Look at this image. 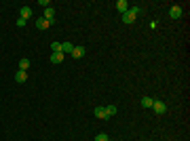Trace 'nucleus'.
Wrapping results in <instances>:
<instances>
[{"label": "nucleus", "instance_id": "dca6fc26", "mask_svg": "<svg viewBox=\"0 0 190 141\" xmlns=\"http://www.w3.org/2000/svg\"><path fill=\"white\" fill-rule=\"evenodd\" d=\"M51 51H53V53L61 51V44H59V42H51Z\"/></svg>", "mask_w": 190, "mask_h": 141}, {"label": "nucleus", "instance_id": "f3484780", "mask_svg": "<svg viewBox=\"0 0 190 141\" xmlns=\"http://www.w3.org/2000/svg\"><path fill=\"white\" fill-rule=\"evenodd\" d=\"M95 141H110V139H108V135H106V133H99V135L95 137Z\"/></svg>", "mask_w": 190, "mask_h": 141}, {"label": "nucleus", "instance_id": "2eb2a0df", "mask_svg": "<svg viewBox=\"0 0 190 141\" xmlns=\"http://www.w3.org/2000/svg\"><path fill=\"white\" fill-rule=\"evenodd\" d=\"M133 21H135L133 15H129V13H125V15H123V23H133Z\"/></svg>", "mask_w": 190, "mask_h": 141}, {"label": "nucleus", "instance_id": "9b49d317", "mask_svg": "<svg viewBox=\"0 0 190 141\" xmlns=\"http://www.w3.org/2000/svg\"><path fill=\"white\" fill-rule=\"evenodd\" d=\"M95 116H97V118H101V120H104V118H108V116H106V107H95Z\"/></svg>", "mask_w": 190, "mask_h": 141}, {"label": "nucleus", "instance_id": "4468645a", "mask_svg": "<svg viewBox=\"0 0 190 141\" xmlns=\"http://www.w3.org/2000/svg\"><path fill=\"white\" fill-rule=\"evenodd\" d=\"M114 114H116V106H108V107H106V116H108V118L114 116Z\"/></svg>", "mask_w": 190, "mask_h": 141}, {"label": "nucleus", "instance_id": "a211bd4d", "mask_svg": "<svg viewBox=\"0 0 190 141\" xmlns=\"http://www.w3.org/2000/svg\"><path fill=\"white\" fill-rule=\"evenodd\" d=\"M25 23H28V21H25V19H21V17L17 19V25H19V28H23V25H25Z\"/></svg>", "mask_w": 190, "mask_h": 141}, {"label": "nucleus", "instance_id": "0eeeda50", "mask_svg": "<svg viewBox=\"0 0 190 141\" xmlns=\"http://www.w3.org/2000/svg\"><path fill=\"white\" fill-rule=\"evenodd\" d=\"M30 17H32V9H30V6H21V19L28 21Z\"/></svg>", "mask_w": 190, "mask_h": 141}, {"label": "nucleus", "instance_id": "6e6552de", "mask_svg": "<svg viewBox=\"0 0 190 141\" xmlns=\"http://www.w3.org/2000/svg\"><path fill=\"white\" fill-rule=\"evenodd\" d=\"M53 17H55V11H53V6H49V9H44V19L53 23Z\"/></svg>", "mask_w": 190, "mask_h": 141}, {"label": "nucleus", "instance_id": "39448f33", "mask_svg": "<svg viewBox=\"0 0 190 141\" xmlns=\"http://www.w3.org/2000/svg\"><path fill=\"white\" fill-rule=\"evenodd\" d=\"M63 57H66V55L61 53V51H57V53H51V63H61V61H63Z\"/></svg>", "mask_w": 190, "mask_h": 141}, {"label": "nucleus", "instance_id": "1a4fd4ad", "mask_svg": "<svg viewBox=\"0 0 190 141\" xmlns=\"http://www.w3.org/2000/svg\"><path fill=\"white\" fill-rule=\"evenodd\" d=\"M72 51H74V46H72L70 42H63V44H61V53L63 55H72Z\"/></svg>", "mask_w": 190, "mask_h": 141}, {"label": "nucleus", "instance_id": "20e7f679", "mask_svg": "<svg viewBox=\"0 0 190 141\" xmlns=\"http://www.w3.org/2000/svg\"><path fill=\"white\" fill-rule=\"evenodd\" d=\"M116 9H118V11L125 15V13L129 11V2H127V0H118V2H116Z\"/></svg>", "mask_w": 190, "mask_h": 141}, {"label": "nucleus", "instance_id": "f257e3e1", "mask_svg": "<svg viewBox=\"0 0 190 141\" xmlns=\"http://www.w3.org/2000/svg\"><path fill=\"white\" fill-rule=\"evenodd\" d=\"M152 109H154L156 114H165V112H167V106H165L163 101H154V103H152Z\"/></svg>", "mask_w": 190, "mask_h": 141}, {"label": "nucleus", "instance_id": "ddd939ff", "mask_svg": "<svg viewBox=\"0 0 190 141\" xmlns=\"http://www.w3.org/2000/svg\"><path fill=\"white\" fill-rule=\"evenodd\" d=\"M152 103H154L152 97H144V99H142V106H144V107H152Z\"/></svg>", "mask_w": 190, "mask_h": 141}, {"label": "nucleus", "instance_id": "f8f14e48", "mask_svg": "<svg viewBox=\"0 0 190 141\" xmlns=\"http://www.w3.org/2000/svg\"><path fill=\"white\" fill-rule=\"evenodd\" d=\"M28 68H30V59H25V57H23V59L19 61V70H21V72H25Z\"/></svg>", "mask_w": 190, "mask_h": 141}, {"label": "nucleus", "instance_id": "423d86ee", "mask_svg": "<svg viewBox=\"0 0 190 141\" xmlns=\"http://www.w3.org/2000/svg\"><path fill=\"white\" fill-rule=\"evenodd\" d=\"M15 80H17V84L25 82V80H28V72H21V70H19L17 74H15Z\"/></svg>", "mask_w": 190, "mask_h": 141}, {"label": "nucleus", "instance_id": "f03ea898", "mask_svg": "<svg viewBox=\"0 0 190 141\" xmlns=\"http://www.w3.org/2000/svg\"><path fill=\"white\" fill-rule=\"evenodd\" d=\"M169 17L171 19H180L182 17V6H171L169 9Z\"/></svg>", "mask_w": 190, "mask_h": 141}, {"label": "nucleus", "instance_id": "9d476101", "mask_svg": "<svg viewBox=\"0 0 190 141\" xmlns=\"http://www.w3.org/2000/svg\"><path fill=\"white\" fill-rule=\"evenodd\" d=\"M82 55H85V49H82V46H74V51H72V57H74V59H80Z\"/></svg>", "mask_w": 190, "mask_h": 141}, {"label": "nucleus", "instance_id": "7ed1b4c3", "mask_svg": "<svg viewBox=\"0 0 190 141\" xmlns=\"http://www.w3.org/2000/svg\"><path fill=\"white\" fill-rule=\"evenodd\" d=\"M36 28L38 30H47V28H51V21H47L44 17H40V19H36Z\"/></svg>", "mask_w": 190, "mask_h": 141}]
</instances>
